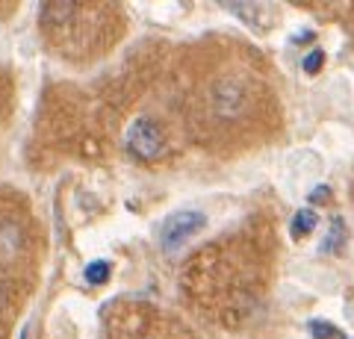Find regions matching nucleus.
<instances>
[{
  "label": "nucleus",
  "mask_w": 354,
  "mask_h": 339,
  "mask_svg": "<svg viewBox=\"0 0 354 339\" xmlns=\"http://www.w3.org/2000/svg\"><path fill=\"white\" fill-rule=\"evenodd\" d=\"M204 224H207V218L201 213H189V210H183V213H174L165 218V224H162V248L165 251H177L180 245H186L195 233H201L204 231Z\"/></svg>",
  "instance_id": "f257e3e1"
},
{
  "label": "nucleus",
  "mask_w": 354,
  "mask_h": 339,
  "mask_svg": "<svg viewBox=\"0 0 354 339\" xmlns=\"http://www.w3.org/2000/svg\"><path fill=\"white\" fill-rule=\"evenodd\" d=\"M127 148L136 159H157L165 148L162 130L151 122V118H139L127 133Z\"/></svg>",
  "instance_id": "f03ea898"
},
{
  "label": "nucleus",
  "mask_w": 354,
  "mask_h": 339,
  "mask_svg": "<svg viewBox=\"0 0 354 339\" xmlns=\"http://www.w3.org/2000/svg\"><path fill=\"white\" fill-rule=\"evenodd\" d=\"M316 224H319V215H316L313 210H298L295 218H292V236L301 239V236H307V233H313Z\"/></svg>",
  "instance_id": "7ed1b4c3"
},
{
  "label": "nucleus",
  "mask_w": 354,
  "mask_h": 339,
  "mask_svg": "<svg viewBox=\"0 0 354 339\" xmlns=\"http://www.w3.org/2000/svg\"><path fill=\"white\" fill-rule=\"evenodd\" d=\"M109 275H113V266H109L106 260H95V262H88L86 271H83L86 283H92V287H101V283H106V280H109Z\"/></svg>",
  "instance_id": "20e7f679"
},
{
  "label": "nucleus",
  "mask_w": 354,
  "mask_h": 339,
  "mask_svg": "<svg viewBox=\"0 0 354 339\" xmlns=\"http://www.w3.org/2000/svg\"><path fill=\"white\" fill-rule=\"evenodd\" d=\"M322 65H325V53L322 50H310L307 53V57H304V71L307 74H319V71H322Z\"/></svg>",
  "instance_id": "39448f33"
},
{
  "label": "nucleus",
  "mask_w": 354,
  "mask_h": 339,
  "mask_svg": "<svg viewBox=\"0 0 354 339\" xmlns=\"http://www.w3.org/2000/svg\"><path fill=\"white\" fill-rule=\"evenodd\" d=\"M310 327H313V336H316V339H337V336H339L337 327L328 325V322H313Z\"/></svg>",
  "instance_id": "423d86ee"
},
{
  "label": "nucleus",
  "mask_w": 354,
  "mask_h": 339,
  "mask_svg": "<svg viewBox=\"0 0 354 339\" xmlns=\"http://www.w3.org/2000/svg\"><path fill=\"white\" fill-rule=\"evenodd\" d=\"M328 198V186H316V192L310 195V204H319V201H325Z\"/></svg>",
  "instance_id": "0eeeda50"
},
{
  "label": "nucleus",
  "mask_w": 354,
  "mask_h": 339,
  "mask_svg": "<svg viewBox=\"0 0 354 339\" xmlns=\"http://www.w3.org/2000/svg\"><path fill=\"white\" fill-rule=\"evenodd\" d=\"M21 339H27V331H24V333H21Z\"/></svg>",
  "instance_id": "6e6552de"
}]
</instances>
